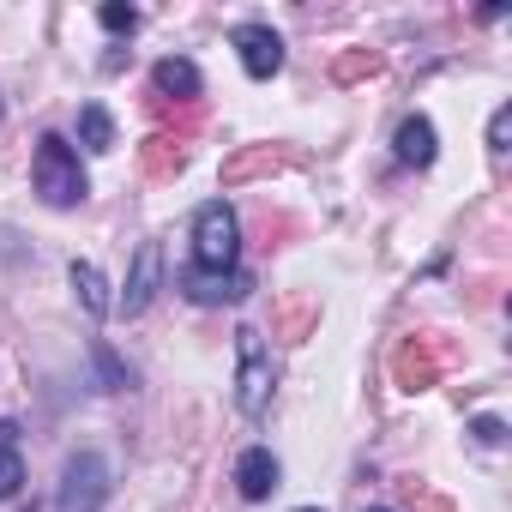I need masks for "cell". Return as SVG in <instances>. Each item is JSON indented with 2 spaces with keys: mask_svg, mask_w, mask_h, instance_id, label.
<instances>
[{
  "mask_svg": "<svg viewBox=\"0 0 512 512\" xmlns=\"http://www.w3.org/2000/svg\"><path fill=\"white\" fill-rule=\"evenodd\" d=\"M374 512H386V506H374Z\"/></svg>",
  "mask_w": 512,
  "mask_h": 512,
  "instance_id": "cell-19",
  "label": "cell"
},
{
  "mask_svg": "<svg viewBox=\"0 0 512 512\" xmlns=\"http://www.w3.org/2000/svg\"><path fill=\"white\" fill-rule=\"evenodd\" d=\"M229 43L241 49L247 79H272V73L284 67V37H278L272 25H235V37H229Z\"/></svg>",
  "mask_w": 512,
  "mask_h": 512,
  "instance_id": "cell-5",
  "label": "cell"
},
{
  "mask_svg": "<svg viewBox=\"0 0 512 512\" xmlns=\"http://www.w3.org/2000/svg\"><path fill=\"white\" fill-rule=\"evenodd\" d=\"M19 488H25V458L13 440H0V500H13Z\"/></svg>",
  "mask_w": 512,
  "mask_h": 512,
  "instance_id": "cell-13",
  "label": "cell"
},
{
  "mask_svg": "<svg viewBox=\"0 0 512 512\" xmlns=\"http://www.w3.org/2000/svg\"><path fill=\"white\" fill-rule=\"evenodd\" d=\"M31 175H37V193H43V205H55V211H73L91 187H85V169H79V151L61 139V133H43L37 139V163H31Z\"/></svg>",
  "mask_w": 512,
  "mask_h": 512,
  "instance_id": "cell-1",
  "label": "cell"
},
{
  "mask_svg": "<svg viewBox=\"0 0 512 512\" xmlns=\"http://www.w3.org/2000/svg\"><path fill=\"white\" fill-rule=\"evenodd\" d=\"M398 157H404V163H416V169H428V163H434V127H428L422 115H410V121L398 127Z\"/></svg>",
  "mask_w": 512,
  "mask_h": 512,
  "instance_id": "cell-11",
  "label": "cell"
},
{
  "mask_svg": "<svg viewBox=\"0 0 512 512\" xmlns=\"http://www.w3.org/2000/svg\"><path fill=\"white\" fill-rule=\"evenodd\" d=\"M97 19H103V31H115V37H133V31H139V13H133V7H115V0H109Z\"/></svg>",
  "mask_w": 512,
  "mask_h": 512,
  "instance_id": "cell-15",
  "label": "cell"
},
{
  "mask_svg": "<svg viewBox=\"0 0 512 512\" xmlns=\"http://www.w3.org/2000/svg\"><path fill=\"white\" fill-rule=\"evenodd\" d=\"M151 85L163 91V97H175V103H193L205 85H199V67L193 61H181V55H163L157 67H151Z\"/></svg>",
  "mask_w": 512,
  "mask_h": 512,
  "instance_id": "cell-9",
  "label": "cell"
},
{
  "mask_svg": "<svg viewBox=\"0 0 512 512\" xmlns=\"http://www.w3.org/2000/svg\"><path fill=\"white\" fill-rule=\"evenodd\" d=\"M506 133H512V109H494V121H488V151L494 157L506 151Z\"/></svg>",
  "mask_w": 512,
  "mask_h": 512,
  "instance_id": "cell-16",
  "label": "cell"
},
{
  "mask_svg": "<svg viewBox=\"0 0 512 512\" xmlns=\"http://www.w3.org/2000/svg\"><path fill=\"white\" fill-rule=\"evenodd\" d=\"M470 434H476L482 446H500V440H506V422H500V416H476V422H470Z\"/></svg>",
  "mask_w": 512,
  "mask_h": 512,
  "instance_id": "cell-17",
  "label": "cell"
},
{
  "mask_svg": "<svg viewBox=\"0 0 512 512\" xmlns=\"http://www.w3.org/2000/svg\"><path fill=\"white\" fill-rule=\"evenodd\" d=\"M91 362H97V374H103V392H121V386H127V368H121V356H115L103 338L91 344Z\"/></svg>",
  "mask_w": 512,
  "mask_h": 512,
  "instance_id": "cell-14",
  "label": "cell"
},
{
  "mask_svg": "<svg viewBox=\"0 0 512 512\" xmlns=\"http://www.w3.org/2000/svg\"><path fill=\"white\" fill-rule=\"evenodd\" d=\"M235 356H241V368H235V404H241V416L260 422L266 404H272V356H266V344H260L253 326L235 332Z\"/></svg>",
  "mask_w": 512,
  "mask_h": 512,
  "instance_id": "cell-3",
  "label": "cell"
},
{
  "mask_svg": "<svg viewBox=\"0 0 512 512\" xmlns=\"http://www.w3.org/2000/svg\"><path fill=\"white\" fill-rule=\"evenodd\" d=\"M79 139H85V151H115V121H109V109L103 103H85L79 109Z\"/></svg>",
  "mask_w": 512,
  "mask_h": 512,
  "instance_id": "cell-12",
  "label": "cell"
},
{
  "mask_svg": "<svg viewBox=\"0 0 512 512\" xmlns=\"http://www.w3.org/2000/svg\"><path fill=\"white\" fill-rule=\"evenodd\" d=\"M235 488H241V500H266V494L278 488V458H272L266 446H247V452L235 458Z\"/></svg>",
  "mask_w": 512,
  "mask_h": 512,
  "instance_id": "cell-8",
  "label": "cell"
},
{
  "mask_svg": "<svg viewBox=\"0 0 512 512\" xmlns=\"http://www.w3.org/2000/svg\"><path fill=\"white\" fill-rule=\"evenodd\" d=\"M73 290H79V302H85L91 320H109V314H115V302H109V278H103L91 260H73Z\"/></svg>",
  "mask_w": 512,
  "mask_h": 512,
  "instance_id": "cell-10",
  "label": "cell"
},
{
  "mask_svg": "<svg viewBox=\"0 0 512 512\" xmlns=\"http://www.w3.org/2000/svg\"><path fill=\"white\" fill-rule=\"evenodd\" d=\"M302 512H320V506H302Z\"/></svg>",
  "mask_w": 512,
  "mask_h": 512,
  "instance_id": "cell-18",
  "label": "cell"
},
{
  "mask_svg": "<svg viewBox=\"0 0 512 512\" xmlns=\"http://www.w3.org/2000/svg\"><path fill=\"white\" fill-rule=\"evenodd\" d=\"M235 253H241V229H235V211L223 199H205L193 211V266L205 272H235Z\"/></svg>",
  "mask_w": 512,
  "mask_h": 512,
  "instance_id": "cell-2",
  "label": "cell"
},
{
  "mask_svg": "<svg viewBox=\"0 0 512 512\" xmlns=\"http://www.w3.org/2000/svg\"><path fill=\"white\" fill-rule=\"evenodd\" d=\"M103 500H109V464H103V452H73L67 470H61L55 512H103Z\"/></svg>",
  "mask_w": 512,
  "mask_h": 512,
  "instance_id": "cell-4",
  "label": "cell"
},
{
  "mask_svg": "<svg viewBox=\"0 0 512 512\" xmlns=\"http://www.w3.org/2000/svg\"><path fill=\"white\" fill-rule=\"evenodd\" d=\"M157 284H163V247H157V241H145V247H139V260H133V272H127L121 314H127V320H139V314L157 302Z\"/></svg>",
  "mask_w": 512,
  "mask_h": 512,
  "instance_id": "cell-7",
  "label": "cell"
},
{
  "mask_svg": "<svg viewBox=\"0 0 512 512\" xmlns=\"http://www.w3.org/2000/svg\"><path fill=\"white\" fill-rule=\"evenodd\" d=\"M181 290H187V302H199V308H223V302H241L253 284H247V272H205V266H187V272H181Z\"/></svg>",
  "mask_w": 512,
  "mask_h": 512,
  "instance_id": "cell-6",
  "label": "cell"
}]
</instances>
